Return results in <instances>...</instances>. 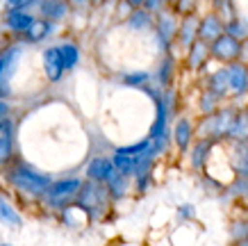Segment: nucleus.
<instances>
[{
	"label": "nucleus",
	"mask_w": 248,
	"mask_h": 246,
	"mask_svg": "<svg viewBox=\"0 0 248 246\" xmlns=\"http://www.w3.org/2000/svg\"><path fill=\"white\" fill-rule=\"evenodd\" d=\"M198 23L201 21H196V16L187 14L185 21H182V25L178 28V41H180L185 48H189V46L198 39Z\"/></svg>",
	"instance_id": "4468645a"
},
{
	"label": "nucleus",
	"mask_w": 248,
	"mask_h": 246,
	"mask_svg": "<svg viewBox=\"0 0 248 246\" xmlns=\"http://www.w3.org/2000/svg\"><path fill=\"white\" fill-rule=\"evenodd\" d=\"M226 30L223 21L217 14H207L203 21L198 23V39H203L205 44H212L214 39H218Z\"/></svg>",
	"instance_id": "0eeeda50"
},
{
	"label": "nucleus",
	"mask_w": 248,
	"mask_h": 246,
	"mask_svg": "<svg viewBox=\"0 0 248 246\" xmlns=\"http://www.w3.org/2000/svg\"><path fill=\"white\" fill-rule=\"evenodd\" d=\"M232 162H234V171L239 173L241 178H248V139H234Z\"/></svg>",
	"instance_id": "1a4fd4ad"
},
{
	"label": "nucleus",
	"mask_w": 248,
	"mask_h": 246,
	"mask_svg": "<svg viewBox=\"0 0 248 246\" xmlns=\"http://www.w3.org/2000/svg\"><path fill=\"white\" fill-rule=\"evenodd\" d=\"M207 52H210L207 44H205L203 39H196L194 44L189 46V66H191V68H201V66H203V62L207 60Z\"/></svg>",
	"instance_id": "a211bd4d"
},
{
	"label": "nucleus",
	"mask_w": 248,
	"mask_h": 246,
	"mask_svg": "<svg viewBox=\"0 0 248 246\" xmlns=\"http://www.w3.org/2000/svg\"><path fill=\"white\" fill-rule=\"evenodd\" d=\"M5 91H7V89H2V87H0V96H2V94H5Z\"/></svg>",
	"instance_id": "58836bf2"
},
{
	"label": "nucleus",
	"mask_w": 248,
	"mask_h": 246,
	"mask_svg": "<svg viewBox=\"0 0 248 246\" xmlns=\"http://www.w3.org/2000/svg\"><path fill=\"white\" fill-rule=\"evenodd\" d=\"M196 7V0H175V12L178 14H191Z\"/></svg>",
	"instance_id": "c756f323"
},
{
	"label": "nucleus",
	"mask_w": 248,
	"mask_h": 246,
	"mask_svg": "<svg viewBox=\"0 0 248 246\" xmlns=\"http://www.w3.org/2000/svg\"><path fill=\"white\" fill-rule=\"evenodd\" d=\"M82 189V180L78 178H64V180H57V182H50V187L46 189V198L53 208H62L71 203L73 198H78Z\"/></svg>",
	"instance_id": "f03ea898"
},
{
	"label": "nucleus",
	"mask_w": 248,
	"mask_h": 246,
	"mask_svg": "<svg viewBox=\"0 0 248 246\" xmlns=\"http://www.w3.org/2000/svg\"><path fill=\"white\" fill-rule=\"evenodd\" d=\"M210 150H212L210 139H201V142L194 146V150H191V166H194V169H203V164L207 162Z\"/></svg>",
	"instance_id": "aec40b11"
},
{
	"label": "nucleus",
	"mask_w": 248,
	"mask_h": 246,
	"mask_svg": "<svg viewBox=\"0 0 248 246\" xmlns=\"http://www.w3.org/2000/svg\"><path fill=\"white\" fill-rule=\"evenodd\" d=\"M105 189L100 187V180H91L87 185H82L80 189V194H78V205L84 210V212H89L91 216H98L105 208Z\"/></svg>",
	"instance_id": "7ed1b4c3"
},
{
	"label": "nucleus",
	"mask_w": 248,
	"mask_h": 246,
	"mask_svg": "<svg viewBox=\"0 0 248 246\" xmlns=\"http://www.w3.org/2000/svg\"><path fill=\"white\" fill-rule=\"evenodd\" d=\"M21 52L23 50L18 46H9L7 50H2V55H0V87L2 89H7V82L12 78V73H14V66L18 57H21Z\"/></svg>",
	"instance_id": "6e6552de"
},
{
	"label": "nucleus",
	"mask_w": 248,
	"mask_h": 246,
	"mask_svg": "<svg viewBox=\"0 0 248 246\" xmlns=\"http://www.w3.org/2000/svg\"><path fill=\"white\" fill-rule=\"evenodd\" d=\"M41 16L48 21H62L68 14V2L66 0H41Z\"/></svg>",
	"instance_id": "9b49d317"
},
{
	"label": "nucleus",
	"mask_w": 248,
	"mask_h": 246,
	"mask_svg": "<svg viewBox=\"0 0 248 246\" xmlns=\"http://www.w3.org/2000/svg\"><path fill=\"white\" fill-rule=\"evenodd\" d=\"M207 89L214 91L218 98L226 96L228 89H230V80H228V68H218L210 75V82H207Z\"/></svg>",
	"instance_id": "dca6fc26"
},
{
	"label": "nucleus",
	"mask_w": 248,
	"mask_h": 246,
	"mask_svg": "<svg viewBox=\"0 0 248 246\" xmlns=\"http://www.w3.org/2000/svg\"><path fill=\"white\" fill-rule=\"evenodd\" d=\"M105 185H107V192H109V196H112V198H123L125 189H128V173L114 169L112 176L105 180Z\"/></svg>",
	"instance_id": "2eb2a0df"
},
{
	"label": "nucleus",
	"mask_w": 248,
	"mask_h": 246,
	"mask_svg": "<svg viewBox=\"0 0 248 246\" xmlns=\"http://www.w3.org/2000/svg\"><path fill=\"white\" fill-rule=\"evenodd\" d=\"M148 80H151V75L146 73V71H137V73H125L123 75V82L130 84V87H143Z\"/></svg>",
	"instance_id": "bb28decb"
},
{
	"label": "nucleus",
	"mask_w": 248,
	"mask_h": 246,
	"mask_svg": "<svg viewBox=\"0 0 248 246\" xmlns=\"http://www.w3.org/2000/svg\"><path fill=\"white\" fill-rule=\"evenodd\" d=\"M9 180L18 189L30 192V194H46V189L50 187V178L44 176V173L34 171V169H30V166H16V169H12Z\"/></svg>",
	"instance_id": "f257e3e1"
},
{
	"label": "nucleus",
	"mask_w": 248,
	"mask_h": 246,
	"mask_svg": "<svg viewBox=\"0 0 248 246\" xmlns=\"http://www.w3.org/2000/svg\"><path fill=\"white\" fill-rule=\"evenodd\" d=\"M114 169H116V166H114L112 160L96 157V160H91L89 166H87V176H89L91 180H100V182H105V180L112 176Z\"/></svg>",
	"instance_id": "9d476101"
},
{
	"label": "nucleus",
	"mask_w": 248,
	"mask_h": 246,
	"mask_svg": "<svg viewBox=\"0 0 248 246\" xmlns=\"http://www.w3.org/2000/svg\"><path fill=\"white\" fill-rule=\"evenodd\" d=\"M53 30V21H48V18H41V21H34L30 25V30H28V39L30 41H41L50 34Z\"/></svg>",
	"instance_id": "5701e85b"
},
{
	"label": "nucleus",
	"mask_w": 248,
	"mask_h": 246,
	"mask_svg": "<svg viewBox=\"0 0 248 246\" xmlns=\"http://www.w3.org/2000/svg\"><path fill=\"white\" fill-rule=\"evenodd\" d=\"M175 34H178V21H175V16L162 14L157 18V37H159V41H162V46L166 48Z\"/></svg>",
	"instance_id": "f8f14e48"
},
{
	"label": "nucleus",
	"mask_w": 248,
	"mask_h": 246,
	"mask_svg": "<svg viewBox=\"0 0 248 246\" xmlns=\"http://www.w3.org/2000/svg\"><path fill=\"white\" fill-rule=\"evenodd\" d=\"M7 28L12 32H16V34H21V32H28L30 30V25L34 23V18H32L28 12H23V9H9L7 14Z\"/></svg>",
	"instance_id": "ddd939ff"
},
{
	"label": "nucleus",
	"mask_w": 248,
	"mask_h": 246,
	"mask_svg": "<svg viewBox=\"0 0 248 246\" xmlns=\"http://www.w3.org/2000/svg\"><path fill=\"white\" fill-rule=\"evenodd\" d=\"M212 57L218 62H234L241 57V44L239 39L232 37L230 32H223L218 39H214L210 44Z\"/></svg>",
	"instance_id": "20e7f679"
},
{
	"label": "nucleus",
	"mask_w": 248,
	"mask_h": 246,
	"mask_svg": "<svg viewBox=\"0 0 248 246\" xmlns=\"http://www.w3.org/2000/svg\"><path fill=\"white\" fill-rule=\"evenodd\" d=\"M12 137V121L9 119H2L0 121V142H5Z\"/></svg>",
	"instance_id": "2f4dec72"
},
{
	"label": "nucleus",
	"mask_w": 248,
	"mask_h": 246,
	"mask_svg": "<svg viewBox=\"0 0 248 246\" xmlns=\"http://www.w3.org/2000/svg\"><path fill=\"white\" fill-rule=\"evenodd\" d=\"M44 68L50 82L62 80V75L66 71L64 66V57H62V48H46L44 50Z\"/></svg>",
	"instance_id": "423d86ee"
},
{
	"label": "nucleus",
	"mask_w": 248,
	"mask_h": 246,
	"mask_svg": "<svg viewBox=\"0 0 248 246\" xmlns=\"http://www.w3.org/2000/svg\"><path fill=\"white\" fill-rule=\"evenodd\" d=\"M73 2H76V5H84V2H87V0H73Z\"/></svg>",
	"instance_id": "4c0bfd02"
},
{
	"label": "nucleus",
	"mask_w": 248,
	"mask_h": 246,
	"mask_svg": "<svg viewBox=\"0 0 248 246\" xmlns=\"http://www.w3.org/2000/svg\"><path fill=\"white\" fill-rule=\"evenodd\" d=\"M180 214L185 216V219H189V216L194 214V208H191V205H182V208H180Z\"/></svg>",
	"instance_id": "c9c22d12"
},
{
	"label": "nucleus",
	"mask_w": 248,
	"mask_h": 246,
	"mask_svg": "<svg viewBox=\"0 0 248 246\" xmlns=\"http://www.w3.org/2000/svg\"><path fill=\"white\" fill-rule=\"evenodd\" d=\"M125 2H128L132 9H137V7H143V2H146V0H125Z\"/></svg>",
	"instance_id": "e433bc0d"
},
{
	"label": "nucleus",
	"mask_w": 248,
	"mask_h": 246,
	"mask_svg": "<svg viewBox=\"0 0 248 246\" xmlns=\"http://www.w3.org/2000/svg\"><path fill=\"white\" fill-rule=\"evenodd\" d=\"M151 14L153 12H148L146 7H137L135 12L130 14L128 25L132 30H146V28H151Z\"/></svg>",
	"instance_id": "4be33fe9"
},
{
	"label": "nucleus",
	"mask_w": 248,
	"mask_h": 246,
	"mask_svg": "<svg viewBox=\"0 0 248 246\" xmlns=\"http://www.w3.org/2000/svg\"><path fill=\"white\" fill-rule=\"evenodd\" d=\"M7 112H9V105L5 103L2 98H0V121L5 119V116H7Z\"/></svg>",
	"instance_id": "f704fd0d"
},
{
	"label": "nucleus",
	"mask_w": 248,
	"mask_h": 246,
	"mask_svg": "<svg viewBox=\"0 0 248 246\" xmlns=\"http://www.w3.org/2000/svg\"><path fill=\"white\" fill-rule=\"evenodd\" d=\"M228 80H230V91L234 96H244L248 94V66L241 62H230L228 66Z\"/></svg>",
	"instance_id": "39448f33"
},
{
	"label": "nucleus",
	"mask_w": 248,
	"mask_h": 246,
	"mask_svg": "<svg viewBox=\"0 0 248 246\" xmlns=\"http://www.w3.org/2000/svg\"><path fill=\"white\" fill-rule=\"evenodd\" d=\"M217 103H218V96L214 94V91H205L203 98H201V112L205 114H214L217 112Z\"/></svg>",
	"instance_id": "a878e982"
},
{
	"label": "nucleus",
	"mask_w": 248,
	"mask_h": 246,
	"mask_svg": "<svg viewBox=\"0 0 248 246\" xmlns=\"http://www.w3.org/2000/svg\"><path fill=\"white\" fill-rule=\"evenodd\" d=\"M166 2H169V0H146V2H143V7L148 9V12H159Z\"/></svg>",
	"instance_id": "473e14b6"
},
{
	"label": "nucleus",
	"mask_w": 248,
	"mask_h": 246,
	"mask_svg": "<svg viewBox=\"0 0 248 246\" xmlns=\"http://www.w3.org/2000/svg\"><path fill=\"white\" fill-rule=\"evenodd\" d=\"M60 48H62V57H64V66L73 68L78 64V60H80V50H78V46L64 44V46H60Z\"/></svg>",
	"instance_id": "393cba45"
},
{
	"label": "nucleus",
	"mask_w": 248,
	"mask_h": 246,
	"mask_svg": "<svg viewBox=\"0 0 248 246\" xmlns=\"http://www.w3.org/2000/svg\"><path fill=\"white\" fill-rule=\"evenodd\" d=\"M228 137H232V139H248V110L234 114V121L230 126V130H228Z\"/></svg>",
	"instance_id": "6ab92c4d"
},
{
	"label": "nucleus",
	"mask_w": 248,
	"mask_h": 246,
	"mask_svg": "<svg viewBox=\"0 0 248 246\" xmlns=\"http://www.w3.org/2000/svg\"><path fill=\"white\" fill-rule=\"evenodd\" d=\"M171 78H173V60L166 57L162 62V66H159V82L166 87V84H171Z\"/></svg>",
	"instance_id": "cd10ccee"
},
{
	"label": "nucleus",
	"mask_w": 248,
	"mask_h": 246,
	"mask_svg": "<svg viewBox=\"0 0 248 246\" xmlns=\"http://www.w3.org/2000/svg\"><path fill=\"white\" fill-rule=\"evenodd\" d=\"M226 32H230L232 37L241 39V37H246V25H244L239 18H230V21L226 23Z\"/></svg>",
	"instance_id": "c85d7f7f"
},
{
	"label": "nucleus",
	"mask_w": 248,
	"mask_h": 246,
	"mask_svg": "<svg viewBox=\"0 0 248 246\" xmlns=\"http://www.w3.org/2000/svg\"><path fill=\"white\" fill-rule=\"evenodd\" d=\"M9 155H12V137L5 139V142H0V164L7 162Z\"/></svg>",
	"instance_id": "7c9ffc66"
},
{
	"label": "nucleus",
	"mask_w": 248,
	"mask_h": 246,
	"mask_svg": "<svg viewBox=\"0 0 248 246\" xmlns=\"http://www.w3.org/2000/svg\"><path fill=\"white\" fill-rule=\"evenodd\" d=\"M173 2H175V0H173Z\"/></svg>",
	"instance_id": "ea45409f"
},
{
	"label": "nucleus",
	"mask_w": 248,
	"mask_h": 246,
	"mask_svg": "<svg viewBox=\"0 0 248 246\" xmlns=\"http://www.w3.org/2000/svg\"><path fill=\"white\" fill-rule=\"evenodd\" d=\"M191 134H194V130H191V123H189V119H180L178 123H175L173 137H175L178 148H180V150H187L189 148V144H191Z\"/></svg>",
	"instance_id": "f3484780"
},
{
	"label": "nucleus",
	"mask_w": 248,
	"mask_h": 246,
	"mask_svg": "<svg viewBox=\"0 0 248 246\" xmlns=\"http://www.w3.org/2000/svg\"><path fill=\"white\" fill-rule=\"evenodd\" d=\"M0 221H5L9 226H21V216L16 214V210L2 196H0Z\"/></svg>",
	"instance_id": "b1692460"
},
{
	"label": "nucleus",
	"mask_w": 248,
	"mask_h": 246,
	"mask_svg": "<svg viewBox=\"0 0 248 246\" xmlns=\"http://www.w3.org/2000/svg\"><path fill=\"white\" fill-rule=\"evenodd\" d=\"M32 2H37V0H9V9H23Z\"/></svg>",
	"instance_id": "72a5a7b5"
},
{
	"label": "nucleus",
	"mask_w": 248,
	"mask_h": 246,
	"mask_svg": "<svg viewBox=\"0 0 248 246\" xmlns=\"http://www.w3.org/2000/svg\"><path fill=\"white\" fill-rule=\"evenodd\" d=\"M112 162H114V166L119 169V171H123V173H135V169H137V164H139V155H128V153H114V157H112Z\"/></svg>",
	"instance_id": "412c9836"
}]
</instances>
